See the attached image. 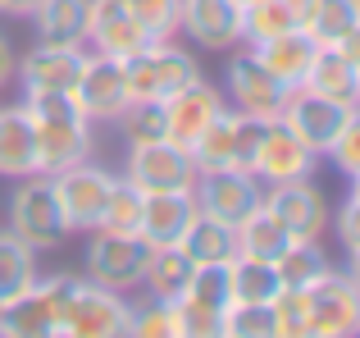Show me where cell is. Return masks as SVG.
I'll list each match as a JSON object with an SVG mask.
<instances>
[{
	"mask_svg": "<svg viewBox=\"0 0 360 338\" xmlns=\"http://www.w3.org/2000/svg\"><path fill=\"white\" fill-rule=\"evenodd\" d=\"M27 115L37 128V161L41 174L69 169L78 161H91V119L78 110V101L69 92H27Z\"/></svg>",
	"mask_w": 360,
	"mask_h": 338,
	"instance_id": "1",
	"label": "cell"
},
{
	"mask_svg": "<svg viewBox=\"0 0 360 338\" xmlns=\"http://www.w3.org/2000/svg\"><path fill=\"white\" fill-rule=\"evenodd\" d=\"M123 78H128L132 101H169L174 92H183L187 82L201 78V64L174 37H155L141 51L123 55Z\"/></svg>",
	"mask_w": 360,
	"mask_h": 338,
	"instance_id": "2",
	"label": "cell"
},
{
	"mask_svg": "<svg viewBox=\"0 0 360 338\" xmlns=\"http://www.w3.org/2000/svg\"><path fill=\"white\" fill-rule=\"evenodd\" d=\"M132 320V302L115 288H101L91 279H73L69 297H64V338H123Z\"/></svg>",
	"mask_w": 360,
	"mask_h": 338,
	"instance_id": "3",
	"label": "cell"
},
{
	"mask_svg": "<svg viewBox=\"0 0 360 338\" xmlns=\"http://www.w3.org/2000/svg\"><path fill=\"white\" fill-rule=\"evenodd\" d=\"M260 133H264V119L224 106L219 115L210 119V128L187 146L192 161H196V174H201V169H229V165L233 169H251V156H255Z\"/></svg>",
	"mask_w": 360,
	"mask_h": 338,
	"instance_id": "4",
	"label": "cell"
},
{
	"mask_svg": "<svg viewBox=\"0 0 360 338\" xmlns=\"http://www.w3.org/2000/svg\"><path fill=\"white\" fill-rule=\"evenodd\" d=\"M9 229L37 251H51L64 242L69 224H64V211L51 192V178L46 174H27L18 178L14 196H9Z\"/></svg>",
	"mask_w": 360,
	"mask_h": 338,
	"instance_id": "5",
	"label": "cell"
},
{
	"mask_svg": "<svg viewBox=\"0 0 360 338\" xmlns=\"http://www.w3.org/2000/svg\"><path fill=\"white\" fill-rule=\"evenodd\" d=\"M69 288H73V275L37 279L23 297L0 306V338H60Z\"/></svg>",
	"mask_w": 360,
	"mask_h": 338,
	"instance_id": "6",
	"label": "cell"
},
{
	"mask_svg": "<svg viewBox=\"0 0 360 338\" xmlns=\"http://www.w3.org/2000/svg\"><path fill=\"white\" fill-rule=\"evenodd\" d=\"M96 238L87 242V279L101 288H115V293H132L141 288L150 261V242L141 233H105L91 229Z\"/></svg>",
	"mask_w": 360,
	"mask_h": 338,
	"instance_id": "7",
	"label": "cell"
},
{
	"mask_svg": "<svg viewBox=\"0 0 360 338\" xmlns=\"http://www.w3.org/2000/svg\"><path fill=\"white\" fill-rule=\"evenodd\" d=\"M192 196H196V211L210 215L219 224H238L255 206H264V183L251 174V169H201L192 183Z\"/></svg>",
	"mask_w": 360,
	"mask_h": 338,
	"instance_id": "8",
	"label": "cell"
},
{
	"mask_svg": "<svg viewBox=\"0 0 360 338\" xmlns=\"http://www.w3.org/2000/svg\"><path fill=\"white\" fill-rule=\"evenodd\" d=\"M46 178H51V192H55V201H60V211H64L69 233H91L96 229L115 174L101 169V165H91V161H78V165L55 169V174H46Z\"/></svg>",
	"mask_w": 360,
	"mask_h": 338,
	"instance_id": "9",
	"label": "cell"
},
{
	"mask_svg": "<svg viewBox=\"0 0 360 338\" xmlns=\"http://www.w3.org/2000/svg\"><path fill=\"white\" fill-rule=\"evenodd\" d=\"M352 110L356 106H347V101H338V96H324V92H315V87H292L288 92V106H283L278 119L315 156H328V151H333V142H338V133H342L347 119H352Z\"/></svg>",
	"mask_w": 360,
	"mask_h": 338,
	"instance_id": "10",
	"label": "cell"
},
{
	"mask_svg": "<svg viewBox=\"0 0 360 338\" xmlns=\"http://www.w3.org/2000/svg\"><path fill=\"white\" fill-rule=\"evenodd\" d=\"M73 101H78V110L91 119V124H115V119L128 110V78H123V60L119 55H87L78 69V82H73L69 92Z\"/></svg>",
	"mask_w": 360,
	"mask_h": 338,
	"instance_id": "11",
	"label": "cell"
},
{
	"mask_svg": "<svg viewBox=\"0 0 360 338\" xmlns=\"http://www.w3.org/2000/svg\"><path fill=\"white\" fill-rule=\"evenodd\" d=\"M132 187L141 192H192L196 183V161L187 146L178 142H141V146H128V169H123Z\"/></svg>",
	"mask_w": 360,
	"mask_h": 338,
	"instance_id": "12",
	"label": "cell"
},
{
	"mask_svg": "<svg viewBox=\"0 0 360 338\" xmlns=\"http://www.w3.org/2000/svg\"><path fill=\"white\" fill-rule=\"evenodd\" d=\"M224 92L233 96V110L242 115H255V119H278L283 106H288V82L274 78L269 69L260 64V55L246 46L229 60V73H224Z\"/></svg>",
	"mask_w": 360,
	"mask_h": 338,
	"instance_id": "13",
	"label": "cell"
},
{
	"mask_svg": "<svg viewBox=\"0 0 360 338\" xmlns=\"http://www.w3.org/2000/svg\"><path fill=\"white\" fill-rule=\"evenodd\" d=\"M246 23L242 0H178V32H187L201 51H238Z\"/></svg>",
	"mask_w": 360,
	"mask_h": 338,
	"instance_id": "14",
	"label": "cell"
},
{
	"mask_svg": "<svg viewBox=\"0 0 360 338\" xmlns=\"http://www.w3.org/2000/svg\"><path fill=\"white\" fill-rule=\"evenodd\" d=\"M315 161L319 156L310 151L283 119H264V133H260L255 156H251V174L260 178L264 187L269 183H288V178H310L315 174Z\"/></svg>",
	"mask_w": 360,
	"mask_h": 338,
	"instance_id": "15",
	"label": "cell"
},
{
	"mask_svg": "<svg viewBox=\"0 0 360 338\" xmlns=\"http://www.w3.org/2000/svg\"><path fill=\"white\" fill-rule=\"evenodd\" d=\"M360 334V288L342 270H328L310 284V338H347Z\"/></svg>",
	"mask_w": 360,
	"mask_h": 338,
	"instance_id": "16",
	"label": "cell"
},
{
	"mask_svg": "<svg viewBox=\"0 0 360 338\" xmlns=\"http://www.w3.org/2000/svg\"><path fill=\"white\" fill-rule=\"evenodd\" d=\"M264 206L292 238H324L328 229V201L310 178H288V183L264 187Z\"/></svg>",
	"mask_w": 360,
	"mask_h": 338,
	"instance_id": "17",
	"label": "cell"
},
{
	"mask_svg": "<svg viewBox=\"0 0 360 338\" xmlns=\"http://www.w3.org/2000/svg\"><path fill=\"white\" fill-rule=\"evenodd\" d=\"M82 60H87V51H82V46L37 42L32 51L14 64V78L23 82V92H73Z\"/></svg>",
	"mask_w": 360,
	"mask_h": 338,
	"instance_id": "18",
	"label": "cell"
},
{
	"mask_svg": "<svg viewBox=\"0 0 360 338\" xmlns=\"http://www.w3.org/2000/svg\"><path fill=\"white\" fill-rule=\"evenodd\" d=\"M224 106H229V101H224V92H219V87H210L205 78L187 82L183 92H174V96L165 101V115H169V142L192 146L196 137L210 128V119L219 115Z\"/></svg>",
	"mask_w": 360,
	"mask_h": 338,
	"instance_id": "19",
	"label": "cell"
},
{
	"mask_svg": "<svg viewBox=\"0 0 360 338\" xmlns=\"http://www.w3.org/2000/svg\"><path fill=\"white\" fill-rule=\"evenodd\" d=\"M87 42L96 46V51L105 55H132L141 51L146 42H155V37L146 32V27L132 18V9L123 5V0H91V14H87Z\"/></svg>",
	"mask_w": 360,
	"mask_h": 338,
	"instance_id": "20",
	"label": "cell"
},
{
	"mask_svg": "<svg viewBox=\"0 0 360 338\" xmlns=\"http://www.w3.org/2000/svg\"><path fill=\"white\" fill-rule=\"evenodd\" d=\"M41 174V161H37V128L27 106H5L0 110V178H27Z\"/></svg>",
	"mask_w": 360,
	"mask_h": 338,
	"instance_id": "21",
	"label": "cell"
},
{
	"mask_svg": "<svg viewBox=\"0 0 360 338\" xmlns=\"http://www.w3.org/2000/svg\"><path fill=\"white\" fill-rule=\"evenodd\" d=\"M192 220H196L192 192H146V201H141V238L150 247H174Z\"/></svg>",
	"mask_w": 360,
	"mask_h": 338,
	"instance_id": "22",
	"label": "cell"
},
{
	"mask_svg": "<svg viewBox=\"0 0 360 338\" xmlns=\"http://www.w3.org/2000/svg\"><path fill=\"white\" fill-rule=\"evenodd\" d=\"M251 51L260 55V64L274 73V78H283L288 87H301L306 73H310V60H315V51H319V42H315L310 27H292V32H278V37H269V42L251 46Z\"/></svg>",
	"mask_w": 360,
	"mask_h": 338,
	"instance_id": "23",
	"label": "cell"
},
{
	"mask_svg": "<svg viewBox=\"0 0 360 338\" xmlns=\"http://www.w3.org/2000/svg\"><path fill=\"white\" fill-rule=\"evenodd\" d=\"M87 14L91 0H37L32 18L37 42H60V46H87Z\"/></svg>",
	"mask_w": 360,
	"mask_h": 338,
	"instance_id": "24",
	"label": "cell"
},
{
	"mask_svg": "<svg viewBox=\"0 0 360 338\" xmlns=\"http://www.w3.org/2000/svg\"><path fill=\"white\" fill-rule=\"evenodd\" d=\"M301 87H315V92H324V96H338V101H347V106H356L360 73H356V64L347 60L338 46L319 42V51H315V60H310V73H306Z\"/></svg>",
	"mask_w": 360,
	"mask_h": 338,
	"instance_id": "25",
	"label": "cell"
},
{
	"mask_svg": "<svg viewBox=\"0 0 360 338\" xmlns=\"http://www.w3.org/2000/svg\"><path fill=\"white\" fill-rule=\"evenodd\" d=\"M306 5L310 0H251L246 5V23H242V42L260 46L278 32L306 27Z\"/></svg>",
	"mask_w": 360,
	"mask_h": 338,
	"instance_id": "26",
	"label": "cell"
},
{
	"mask_svg": "<svg viewBox=\"0 0 360 338\" xmlns=\"http://www.w3.org/2000/svg\"><path fill=\"white\" fill-rule=\"evenodd\" d=\"M178 247L187 251L192 265H214V261L238 256V233H233V224H219V220H210V215L196 211V220L187 224V233L178 238Z\"/></svg>",
	"mask_w": 360,
	"mask_h": 338,
	"instance_id": "27",
	"label": "cell"
},
{
	"mask_svg": "<svg viewBox=\"0 0 360 338\" xmlns=\"http://www.w3.org/2000/svg\"><path fill=\"white\" fill-rule=\"evenodd\" d=\"M238 256H251V261H278L283 251H288V242H292V233L283 229L278 220H274V211L269 206H255L251 215L238 224Z\"/></svg>",
	"mask_w": 360,
	"mask_h": 338,
	"instance_id": "28",
	"label": "cell"
},
{
	"mask_svg": "<svg viewBox=\"0 0 360 338\" xmlns=\"http://www.w3.org/2000/svg\"><path fill=\"white\" fill-rule=\"evenodd\" d=\"M192 261L187 251L178 247H150V261H146V275H141V288L146 297H160V302H174V297L187 293V279H192Z\"/></svg>",
	"mask_w": 360,
	"mask_h": 338,
	"instance_id": "29",
	"label": "cell"
},
{
	"mask_svg": "<svg viewBox=\"0 0 360 338\" xmlns=\"http://www.w3.org/2000/svg\"><path fill=\"white\" fill-rule=\"evenodd\" d=\"M37 284V247H27L14 229H0V306L23 297Z\"/></svg>",
	"mask_w": 360,
	"mask_h": 338,
	"instance_id": "30",
	"label": "cell"
},
{
	"mask_svg": "<svg viewBox=\"0 0 360 338\" xmlns=\"http://www.w3.org/2000/svg\"><path fill=\"white\" fill-rule=\"evenodd\" d=\"M274 270H278L283 288H310L333 270V261H328V251H324L319 238H292L288 251L274 261Z\"/></svg>",
	"mask_w": 360,
	"mask_h": 338,
	"instance_id": "31",
	"label": "cell"
},
{
	"mask_svg": "<svg viewBox=\"0 0 360 338\" xmlns=\"http://www.w3.org/2000/svg\"><path fill=\"white\" fill-rule=\"evenodd\" d=\"M229 275H233V302H274L283 288L278 270L269 261H251V256H233L229 261Z\"/></svg>",
	"mask_w": 360,
	"mask_h": 338,
	"instance_id": "32",
	"label": "cell"
},
{
	"mask_svg": "<svg viewBox=\"0 0 360 338\" xmlns=\"http://www.w3.org/2000/svg\"><path fill=\"white\" fill-rule=\"evenodd\" d=\"M356 23H360V0H310L306 5V27L324 46H338Z\"/></svg>",
	"mask_w": 360,
	"mask_h": 338,
	"instance_id": "33",
	"label": "cell"
},
{
	"mask_svg": "<svg viewBox=\"0 0 360 338\" xmlns=\"http://www.w3.org/2000/svg\"><path fill=\"white\" fill-rule=\"evenodd\" d=\"M141 201H146V192L115 174L110 196H105V206H101V224L96 229H105V233H141Z\"/></svg>",
	"mask_w": 360,
	"mask_h": 338,
	"instance_id": "34",
	"label": "cell"
},
{
	"mask_svg": "<svg viewBox=\"0 0 360 338\" xmlns=\"http://www.w3.org/2000/svg\"><path fill=\"white\" fill-rule=\"evenodd\" d=\"M219 334L224 338H278L274 306L269 302H229L219 315Z\"/></svg>",
	"mask_w": 360,
	"mask_h": 338,
	"instance_id": "35",
	"label": "cell"
},
{
	"mask_svg": "<svg viewBox=\"0 0 360 338\" xmlns=\"http://www.w3.org/2000/svg\"><path fill=\"white\" fill-rule=\"evenodd\" d=\"M128 137V146L141 142H165L169 137V115H165V101H128V110L115 119Z\"/></svg>",
	"mask_w": 360,
	"mask_h": 338,
	"instance_id": "36",
	"label": "cell"
},
{
	"mask_svg": "<svg viewBox=\"0 0 360 338\" xmlns=\"http://www.w3.org/2000/svg\"><path fill=\"white\" fill-rule=\"evenodd\" d=\"M192 302L210 306V311L224 315V306L233 302V275H229V261H214V265H196L192 279H187V293Z\"/></svg>",
	"mask_w": 360,
	"mask_h": 338,
	"instance_id": "37",
	"label": "cell"
},
{
	"mask_svg": "<svg viewBox=\"0 0 360 338\" xmlns=\"http://www.w3.org/2000/svg\"><path fill=\"white\" fill-rule=\"evenodd\" d=\"M269 306L278 338H310V288H278Z\"/></svg>",
	"mask_w": 360,
	"mask_h": 338,
	"instance_id": "38",
	"label": "cell"
},
{
	"mask_svg": "<svg viewBox=\"0 0 360 338\" xmlns=\"http://www.w3.org/2000/svg\"><path fill=\"white\" fill-rule=\"evenodd\" d=\"M128 334H132V338H178V315H174V302L146 297L141 306H132Z\"/></svg>",
	"mask_w": 360,
	"mask_h": 338,
	"instance_id": "39",
	"label": "cell"
},
{
	"mask_svg": "<svg viewBox=\"0 0 360 338\" xmlns=\"http://www.w3.org/2000/svg\"><path fill=\"white\" fill-rule=\"evenodd\" d=\"M178 315V338H219V311L192 302V297H174Z\"/></svg>",
	"mask_w": 360,
	"mask_h": 338,
	"instance_id": "40",
	"label": "cell"
},
{
	"mask_svg": "<svg viewBox=\"0 0 360 338\" xmlns=\"http://www.w3.org/2000/svg\"><path fill=\"white\" fill-rule=\"evenodd\" d=\"M123 5L132 9V18L150 37H174L178 32V0H123Z\"/></svg>",
	"mask_w": 360,
	"mask_h": 338,
	"instance_id": "41",
	"label": "cell"
},
{
	"mask_svg": "<svg viewBox=\"0 0 360 338\" xmlns=\"http://www.w3.org/2000/svg\"><path fill=\"white\" fill-rule=\"evenodd\" d=\"M328 161H333L338 169H342L347 178H352V174H360V106L352 110L347 128L338 133V142H333V151H328Z\"/></svg>",
	"mask_w": 360,
	"mask_h": 338,
	"instance_id": "42",
	"label": "cell"
},
{
	"mask_svg": "<svg viewBox=\"0 0 360 338\" xmlns=\"http://www.w3.org/2000/svg\"><path fill=\"white\" fill-rule=\"evenodd\" d=\"M333 224H338V238H342V247H347V251L360 247V196H347Z\"/></svg>",
	"mask_w": 360,
	"mask_h": 338,
	"instance_id": "43",
	"label": "cell"
},
{
	"mask_svg": "<svg viewBox=\"0 0 360 338\" xmlns=\"http://www.w3.org/2000/svg\"><path fill=\"white\" fill-rule=\"evenodd\" d=\"M14 64H18V55H14V46L0 37V92H5V82L14 78Z\"/></svg>",
	"mask_w": 360,
	"mask_h": 338,
	"instance_id": "44",
	"label": "cell"
},
{
	"mask_svg": "<svg viewBox=\"0 0 360 338\" xmlns=\"http://www.w3.org/2000/svg\"><path fill=\"white\" fill-rule=\"evenodd\" d=\"M338 51H342V55H347V60H352V64H356V73H360V23H356V27H352V32H347V37H342V42H338Z\"/></svg>",
	"mask_w": 360,
	"mask_h": 338,
	"instance_id": "45",
	"label": "cell"
},
{
	"mask_svg": "<svg viewBox=\"0 0 360 338\" xmlns=\"http://www.w3.org/2000/svg\"><path fill=\"white\" fill-rule=\"evenodd\" d=\"M37 9V0H0V14H14V18H27Z\"/></svg>",
	"mask_w": 360,
	"mask_h": 338,
	"instance_id": "46",
	"label": "cell"
},
{
	"mask_svg": "<svg viewBox=\"0 0 360 338\" xmlns=\"http://www.w3.org/2000/svg\"><path fill=\"white\" fill-rule=\"evenodd\" d=\"M342 275H347V279H352V284L360 288V247L347 251V270H342Z\"/></svg>",
	"mask_w": 360,
	"mask_h": 338,
	"instance_id": "47",
	"label": "cell"
},
{
	"mask_svg": "<svg viewBox=\"0 0 360 338\" xmlns=\"http://www.w3.org/2000/svg\"><path fill=\"white\" fill-rule=\"evenodd\" d=\"M347 196H360V174H352V192Z\"/></svg>",
	"mask_w": 360,
	"mask_h": 338,
	"instance_id": "48",
	"label": "cell"
},
{
	"mask_svg": "<svg viewBox=\"0 0 360 338\" xmlns=\"http://www.w3.org/2000/svg\"><path fill=\"white\" fill-rule=\"evenodd\" d=\"M242 5H251V0H242Z\"/></svg>",
	"mask_w": 360,
	"mask_h": 338,
	"instance_id": "49",
	"label": "cell"
},
{
	"mask_svg": "<svg viewBox=\"0 0 360 338\" xmlns=\"http://www.w3.org/2000/svg\"><path fill=\"white\" fill-rule=\"evenodd\" d=\"M356 106H360V96H356Z\"/></svg>",
	"mask_w": 360,
	"mask_h": 338,
	"instance_id": "50",
	"label": "cell"
}]
</instances>
